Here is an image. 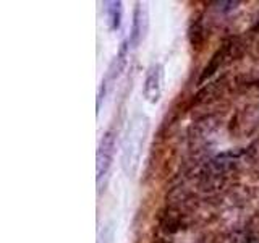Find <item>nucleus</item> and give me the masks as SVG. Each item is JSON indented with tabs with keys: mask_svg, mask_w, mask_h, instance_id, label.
I'll use <instances>...</instances> for the list:
<instances>
[{
	"mask_svg": "<svg viewBox=\"0 0 259 243\" xmlns=\"http://www.w3.org/2000/svg\"><path fill=\"white\" fill-rule=\"evenodd\" d=\"M113 154H115V136H113V132H107L102 136L99 148H97V186H101L102 178L107 175L113 162Z\"/></svg>",
	"mask_w": 259,
	"mask_h": 243,
	"instance_id": "nucleus-2",
	"label": "nucleus"
},
{
	"mask_svg": "<svg viewBox=\"0 0 259 243\" xmlns=\"http://www.w3.org/2000/svg\"><path fill=\"white\" fill-rule=\"evenodd\" d=\"M148 132L149 122L144 115L133 117L126 128L123 143H121V169L128 177H135L138 169H140Z\"/></svg>",
	"mask_w": 259,
	"mask_h": 243,
	"instance_id": "nucleus-1",
	"label": "nucleus"
},
{
	"mask_svg": "<svg viewBox=\"0 0 259 243\" xmlns=\"http://www.w3.org/2000/svg\"><path fill=\"white\" fill-rule=\"evenodd\" d=\"M97 243H115V230H113L112 224H107L101 230L99 241H97Z\"/></svg>",
	"mask_w": 259,
	"mask_h": 243,
	"instance_id": "nucleus-6",
	"label": "nucleus"
},
{
	"mask_svg": "<svg viewBox=\"0 0 259 243\" xmlns=\"http://www.w3.org/2000/svg\"><path fill=\"white\" fill-rule=\"evenodd\" d=\"M105 12H107V18L110 21V28L117 29L121 21V4L120 2H105Z\"/></svg>",
	"mask_w": 259,
	"mask_h": 243,
	"instance_id": "nucleus-5",
	"label": "nucleus"
},
{
	"mask_svg": "<svg viewBox=\"0 0 259 243\" xmlns=\"http://www.w3.org/2000/svg\"><path fill=\"white\" fill-rule=\"evenodd\" d=\"M148 8L143 4H136L135 13H133V28H132V36H130V43L133 47H136L141 43L148 31Z\"/></svg>",
	"mask_w": 259,
	"mask_h": 243,
	"instance_id": "nucleus-4",
	"label": "nucleus"
},
{
	"mask_svg": "<svg viewBox=\"0 0 259 243\" xmlns=\"http://www.w3.org/2000/svg\"><path fill=\"white\" fill-rule=\"evenodd\" d=\"M162 83H164V68L159 63L151 65L144 79V97L151 104H157L162 96Z\"/></svg>",
	"mask_w": 259,
	"mask_h": 243,
	"instance_id": "nucleus-3",
	"label": "nucleus"
}]
</instances>
